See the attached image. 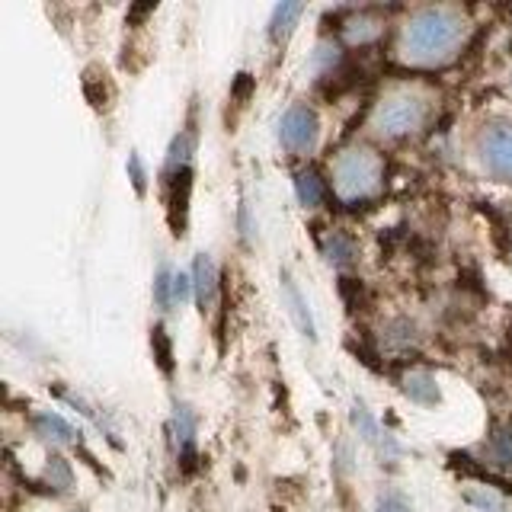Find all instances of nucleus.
I'll return each instance as SVG.
<instances>
[{"mask_svg":"<svg viewBox=\"0 0 512 512\" xmlns=\"http://www.w3.org/2000/svg\"><path fill=\"white\" fill-rule=\"evenodd\" d=\"M468 36V20L458 7H420L400 36V55L410 64H445L452 61L455 52Z\"/></svg>","mask_w":512,"mask_h":512,"instance_id":"f257e3e1","label":"nucleus"},{"mask_svg":"<svg viewBox=\"0 0 512 512\" xmlns=\"http://www.w3.org/2000/svg\"><path fill=\"white\" fill-rule=\"evenodd\" d=\"M333 189L343 202H362L381 189V157L372 148H346L333 160Z\"/></svg>","mask_w":512,"mask_h":512,"instance_id":"f03ea898","label":"nucleus"},{"mask_svg":"<svg viewBox=\"0 0 512 512\" xmlns=\"http://www.w3.org/2000/svg\"><path fill=\"white\" fill-rule=\"evenodd\" d=\"M429 119V96L410 87H397L388 96H381L375 109V132L384 138H400L420 132Z\"/></svg>","mask_w":512,"mask_h":512,"instance_id":"7ed1b4c3","label":"nucleus"},{"mask_svg":"<svg viewBox=\"0 0 512 512\" xmlns=\"http://www.w3.org/2000/svg\"><path fill=\"white\" fill-rule=\"evenodd\" d=\"M477 151H480V164L487 167L490 176L512 183V122L487 125L480 132Z\"/></svg>","mask_w":512,"mask_h":512,"instance_id":"20e7f679","label":"nucleus"},{"mask_svg":"<svg viewBox=\"0 0 512 512\" xmlns=\"http://www.w3.org/2000/svg\"><path fill=\"white\" fill-rule=\"evenodd\" d=\"M317 138H320V119L311 106L295 103L292 109H285V116L279 122V141L285 151L308 154V151H314Z\"/></svg>","mask_w":512,"mask_h":512,"instance_id":"39448f33","label":"nucleus"},{"mask_svg":"<svg viewBox=\"0 0 512 512\" xmlns=\"http://www.w3.org/2000/svg\"><path fill=\"white\" fill-rule=\"evenodd\" d=\"M189 196H192V167L170 173V192H167V221L173 237L186 234L189 221Z\"/></svg>","mask_w":512,"mask_h":512,"instance_id":"423d86ee","label":"nucleus"},{"mask_svg":"<svg viewBox=\"0 0 512 512\" xmlns=\"http://www.w3.org/2000/svg\"><path fill=\"white\" fill-rule=\"evenodd\" d=\"M192 285H196V301L202 314H212L218 304V266L208 253L196 256V266H192Z\"/></svg>","mask_w":512,"mask_h":512,"instance_id":"0eeeda50","label":"nucleus"},{"mask_svg":"<svg viewBox=\"0 0 512 512\" xmlns=\"http://www.w3.org/2000/svg\"><path fill=\"white\" fill-rule=\"evenodd\" d=\"M282 304L288 308V314H292V320H295V327L308 336V340H314V317H311V311H308V301H304V295L298 292V285H295V279L288 276V272H282Z\"/></svg>","mask_w":512,"mask_h":512,"instance_id":"6e6552de","label":"nucleus"},{"mask_svg":"<svg viewBox=\"0 0 512 512\" xmlns=\"http://www.w3.org/2000/svg\"><path fill=\"white\" fill-rule=\"evenodd\" d=\"M320 253H324V260L333 269H346L359 260V244L346 231H330L324 237V244H320Z\"/></svg>","mask_w":512,"mask_h":512,"instance_id":"1a4fd4ad","label":"nucleus"},{"mask_svg":"<svg viewBox=\"0 0 512 512\" xmlns=\"http://www.w3.org/2000/svg\"><path fill=\"white\" fill-rule=\"evenodd\" d=\"M173 436H176V445H180V455L186 461V468L192 464V458H196V452H192V436H196V420H192V413L186 404H176L173 407Z\"/></svg>","mask_w":512,"mask_h":512,"instance_id":"9d476101","label":"nucleus"},{"mask_svg":"<svg viewBox=\"0 0 512 512\" xmlns=\"http://www.w3.org/2000/svg\"><path fill=\"white\" fill-rule=\"evenodd\" d=\"M32 426H36V432L42 439L55 442V445H68V442H77L80 432H74L71 423H64L58 413H39L36 420H32Z\"/></svg>","mask_w":512,"mask_h":512,"instance_id":"9b49d317","label":"nucleus"},{"mask_svg":"<svg viewBox=\"0 0 512 512\" xmlns=\"http://www.w3.org/2000/svg\"><path fill=\"white\" fill-rule=\"evenodd\" d=\"M404 394L413 400V404H423V407H432L439 404V388H436V378L429 372H413L404 378Z\"/></svg>","mask_w":512,"mask_h":512,"instance_id":"f8f14e48","label":"nucleus"},{"mask_svg":"<svg viewBox=\"0 0 512 512\" xmlns=\"http://www.w3.org/2000/svg\"><path fill=\"white\" fill-rule=\"evenodd\" d=\"M301 13H304V4H279L276 10H272V20H269V39L285 42L288 36H292L295 23L301 20Z\"/></svg>","mask_w":512,"mask_h":512,"instance_id":"ddd939ff","label":"nucleus"},{"mask_svg":"<svg viewBox=\"0 0 512 512\" xmlns=\"http://www.w3.org/2000/svg\"><path fill=\"white\" fill-rule=\"evenodd\" d=\"M343 36L352 42V45H368V42H375L381 36V20L372 13H359V16H352V20L343 26Z\"/></svg>","mask_w":512,"mask_h":512,"instance_id":"4468645a","label":"nucleus"},{"mask_svg":"<svg viewBox=\"0 0 512 512\" xmlns=\"http://www.w3.org/2000/svg\"><path fill=\"white\" fill-rule=\"evenodd\" d=\"M295 192H298L301 205H308V208H317L327 199V186L317 176V170H298L295 173Z\"/></svg>","mask_w":512,"mask_h":512,"instance_id":"2eb2a0df","label":"nucleus"},{"mask_svg":"<svg viewBox=\"0 0 512 512\" xmlns=\"http://www.w3.org/2000/svg\"><path fill=\"white\" fill-rule=\"evenodd\" d=\"M84 96L90 100L93 109H106L109 106V80H106V71L103 68H87L84 71Z\"/></svg>","mask_w":512,"mask_h":512,"instance_id":"dca6fc26","label":"nucleus"},{"mask_svg":"<svg viewBox=\"0 0 512 512\" xmlns=\"http://www.w3.org/2000/svg\"><path fill=\"white\" fill-rule=\"evenodd\" d=\"M192 132H180L173 138V144H170V154H167V176L170 173H176V170H183V167H189V157H192Z\"/></svg>","mask_w":512,"mask_h":512,"instance_id":"f3484780","label":"nucleus"},{"mask_svg":"<svg viewBox=\"0 0 512 512\" xmlns=\"http://www.w3.org/2000/svg\"><path fill=\"white\" fill-rule=\"evenodd\" d=\"M151 349H154V359L160 365V372L170 375L173 372V346H170V336H167L164 327L151 330Z\"/></svg>","mask_w":512,"mask_h":512,"instance_id":"a211bd4d","label":"nucleus"},{"mask_svg":"<svg viewBox=\"0 0 512 512\" xmlns=\"http://www.w3.org/2000/svg\"><path fill=\"white\" fill-rule=\"evenodd\" d=\"M490 458L503 468H512V426H503L493 432L490 439Z\"/></svg>","mask_w":512,"mask_h":512,"instance_id":"6ab92c4d","label":"nucleus"},{"mask_svg":"<svg viewBox=\"0 0 512 512\" xmlns=\"http://www.w3.org/2000/svg\"><path fill=\"white\" fill-rule=\"evenodd\" d=\"M71 464L64 461L61 455H52L48 458V468H45V480L52 484V490H68L71 487Z\"/></svg>","mask_w":512,"mask_h":512,"instance_id":"aec40b11","label":"nucleus"},{"mask_svg":"<svg viewBox=\"0 0 512 512\" xmlns=\"http://www.w3.org/2000/svg\"><path fill=\"white\" fill-rule=\"evenodd\" d=\"M352 423H356V429L362 432V439H365V442H372V445H378V442H381L378 423L372 420V413H368L362 404H356V410H352Z\"/></svg>","mask_w":512,"mask_h":512,"instance_id":"412c9836","label":"nucleus"},{"mask_svg":"<svg viewBox=\"0 0 512 512\" xmlns=\"http://www.w3.org/2000/svg\"><path fill=\"white\" fill-rule=\"evenodd\" d=\"M154 298L160 304V311H170V304H173V276H170L167 269L157 272V279H154Z\"/></svg>","mask_w":512,"mask_h":512,"instance_id":"4be33fe9","label":"nucleus"},{"mask_svg":"<svg viewBox=\"0 0 512 512\" xmlns=\"http://www.w3.org/2000/svg\"><path fill=\"white\" fill-rule=\"evenodd\" d=\"M388 343L397 346V349H407V346L416 343V330H413L410 320H397V324H391V330H388Z\"/></svg>","mask_w":512,"mask_h":512,"instance_id":"5701e85b","label":"nucleus"},{"mask_svg":"<svg viewBox=\"0 0 512 512\" xmlns=\"http://www.w3.org/2000/svg\"><path fill=\"white\" fill-rule=\"evenodd\" d=\"M189 295H196V285L186 276V272H176L173 276V301H186Z\"/></svg>","mask_w":512,"mask_h":512,"instance_id":"b1692460","label":"nucleus"},{"mask_svg":"<svg viewBox=\"0 0 512 512\" xmlns=\"http://www.w3.org/2000/svg\"><path fill=\"white\" fill-rule=\"evenodd\" d=\"M468 500L474 503V506H480V509H503V503H500V496H493V493H480V490H471L468 493Z\"/></svg>","mask_w":512,"mask_h":512,"instance_id":"393cba45","label":"nucleus"},{"mask_svg":"<svg viewBox=\"0 0 512 512\" xmlns=\"http://www.w3.org/2000/svg\"><path fill=\"white\" fill-rule=\"evenodd\" d=\"M128 176H132V183H135V192H138V196H144V170H141L138 154L128 157Z\"/></svg>","mask_w":512,"mask_h":512,"instance_id":"a878e982","label":"nucleus"},{"mask_svg":"<svg viewBox=\"0 0 512 512\" xmlns=\"http://www.w3.org/2000/svg\"><path fill=\"white\" fill-rule=\"evenodd\" d=\"M378 512H410V506H407L404 500H384V503L378 506Z\"/></svg>","mask_w":512,"mask_h":512,"instance_id":"bb28decb","label":"nucleus"},{"mask_svg":"<svg viewBox=\"0 0 512 512\" xmlns=\"http://www.w3.org/2000/svg\"><path fill=\"white\" fill-rule=\"evenodd\" d=\"M71 512H87V509H71Z\"/></svg>","mask_w":512,"mask_h":512,"instance_id":"cd10ccee","label":"nucleus"}]
</instances>
